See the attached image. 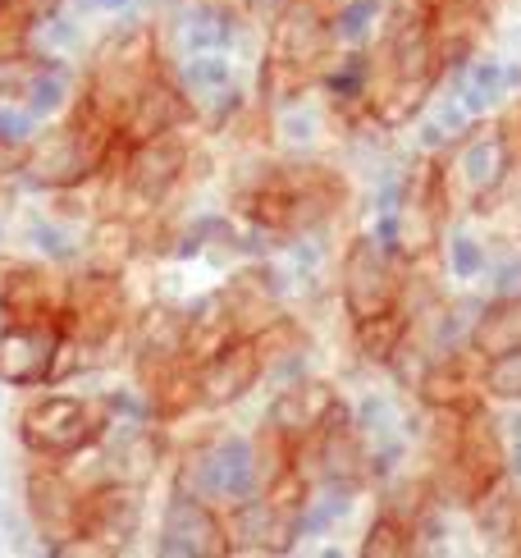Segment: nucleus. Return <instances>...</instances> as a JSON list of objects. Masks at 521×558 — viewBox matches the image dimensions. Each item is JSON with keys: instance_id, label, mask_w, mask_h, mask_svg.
<instances>
[{"instance_id": "f257e3e1", "label": "nucleus", "mask_w": 521, "mask_h": 558, "mask_svg": "<svg viewBox=\"0 0 521 558\" xmlns=\"http://www.w3.org/2000/svg\"><path fill=\"white\" fill-rule=\"evenodd\" d=\"M339 202H343V183L325 166H270L252 183H243L239 197H233V206L275 239L329 220Z\"/></svg>"}, {"instance_id": "f03ea898", "label": "nucleus", "mask_w": 521, "mask_h": 558, "mask_svg": "<svg viewBox=\"0 0 521 558\" xmlns=\"http://www.w3.org/2000/svg\"><path fill=\"white\" fill-rule=\"evenodd\" d=\"M114 137H120L114 124H106L97 110L83 106L69 129L37 137L33 156L23 160V174H28V183H37V189H78L83 179H92L110 160Z\"/></svg>"}, {"instance_id": "7ed1b4c3", "label": "nucleus", "mask_w": 521, "mask_h": 558, "mask_svg": "<svg viewBox=\"0 0 521 558\" xmlns=\"http://www.w3.org/2000/svg\"><path fill=\"white\" fill-rule=\"evenodd\" d=\"M439 472H444V495L462 508H476L485 495L499 490V481L508 472V445L494 430V422L481 416V408H471L462 416L458 445L448 449V458H439Z\"/></svg>"}, {"instance_id": "20e7f679", "label": "nucleus", "mask_w": 521, "mask_h": 558, "mask_svg": "<svg viewBox=\"0 0 521 558\" xmlns=\"http://www.w3.org/2000/svg\"><path fill=\"white\" fill-rule=\"evenodd\" d=\"M110 426V412L87 399H37L23 412V445L41 458H74L92 449Z\"/></svg>"}, {"instance_id": "39448f33", "label": "nucleus", "mask_w": 521, "mask_h": 558, "mask_svg": "<svg viewBox=\"0 0 521 558\" xmlns=\"http://www.w3.org/2000/svg\"><path fill=\"white\" fill-rule=\"evenodd\" d=\"M183 490L187 495H202V499H252L260 490V458L256 445L243 435H220L216 445L197 449L187 458V472H183Z\"/></svg>"}, {"instance_id": "423d86ee", "label": "nucleus", "mask_w": 521, "mask_h": 558, "mask_svg": "<svg viewBox=\"0 0 521 558\" xmlns=\"http://www.w3.org/2000/svg\"><path fill=\"white\" fill-rule=\"evenodd\" d=\"M398 270H393V252L380 247L375 239H358L343 257V307L352 320H371L389 307H398Z\"/></svg>"}, {"instance_id": "0eeeda50", "label": "nucleus", "mask_w": 521, "mask_h": 558, "mask_svg": "<svg viewBox=\"0 0 521 558\" xmlns=\"http://www.w3.org/2000/svg\"><path fill=\"white\" fill-rule=\"evenodd\" d=\"M329 41H335V33H329V19H325V10L316 5V0H289V5L275 14L266 60L312 74V64L325 60Z\"/></svg>"}, {"instance_id": "6e6552de", "label": "nucleus", "mask_w": 521, "mask_h": 558, "mask_svg": "<svg viewBox=\"0 0 521 558\" xmlns=\"http://www.w3.org/2000/svg\"><path fill=\"white\" fill-rule=\"evenodd\" d=\"M183 170H187V147L174 133H160V137H147V143L129 147L120 183L137 206H156L183 179Z\"/></svg>"}, {"instance_id": "1a4fd4ad", "label": "nucleus", "mask_w": 521, "mask_h": 558, "mask_svg": "<svg viewBox=\"0 0 521 558\" xmlns=\"http://www.w3.org/2000/svg\"><path fill=\"white\" fill-rule=\"evenodd\" d=\"M60 353V330L41 320H10L0 330V380L14 389H33L51 380Z\"/></svg>"}, {"instance_id": "9d476101", "label": "nucleus", "mask_w": 521, "mask_h": 558, "mask_svg": "<svg viewBox=\"0 0 521 558\" xmlns=\"http://www.w3.org/2000/svg\"><path fill=\"white\" fill-rule=\"evenodd\" d=\"M156 549L170 558H210V554H229V536H225V522L210 513V504L202 495L179 490L170 513H165Z\"/></svg>"}, {"instance_id": "9b49d317", "label": "nucleus", "mask_w": 521, "mask_h": 558, "mask_svg": "<svg viewBox=\"0 0 521 558\" xmlns=\"http://www.w3.org/2000/svg\"><path fill=\"white\" fill-rule=\"evenodd\" d=\"M260 371H266V362H260L256 343L252 339H233L229 348H220L216 357H206L197 366V393L206 408H225V403H239L243 393H252V385L260 380Z\"/></svg>"}, {"instance_id": "f8f14e48", "label": "nucleus", "mask_w": 521, "mask_h": 558, "mask_svg": "<svg viewBox=\"0 0 521 558\" xmlns=\"http://www.w3.org/2000/svg\"><path fill=\"white\" fill-rule=\"evenodd\" d=\"M187 114H193V106H187V92L174 87L170 78H152L147 87L133 97V106L124 110L120 120V137L133 147V143H147V137H160V133H174Z\"/></svg>"}, {"instance_id": "ddd939ff", "label": "nucleus", "mask_w": 521, "mask_h": 558, "mask_svg": "<svg viewBox=\"0 0 521 558\" xmlns=\"http://www.w3.org/2000/svg\"><path fill=\"white\" fill-rule=\"evenodd\" d=\"M335 408H339V393L329 389L325 380H302L293 389H283L279 399L270 403L266 426H275L283 439H293V445H298V439H312Z\"/></svg>"}, {"instance_id": "4468645a", "label": "nucleus", "mask_w": 521, "mask_h": 558, "mask_svg": "<svg viewBox=\"0 0 521 558\" xmlns=\"http://www.w3.org/2000/svg\"><path fill=\"white\" fill-rule=\"evenodd\" d=\"M508 170H512V143H508V129L504 124L476 133L462 147V156H458V179H462V189L476 197V202L499 189V183L508 179Z\"/></svg>"}, {"instance_id": "2eb2a0df", "label": "nucleus", "mask_w": 521, "mask_h": 558, "mask_svg": "<svg viewBox=\"0 0 521 558\" xmlns=\"http://www.w3.org/2000/svg\"><path fill=\"white\" fill-rule=\"evenodd\" d=\"M476 353H444L439 362H431L425 366V376H421V399L431 403V408H462V412H471L476 408V399L467 403V393H481V371H476V362H471Z\"/></svg>"}, {"instance_id": "dca6fc26", "label": "nucleus", "mask_w": 521, "mask_h": 558, "mask_svg": "<svg viewBox=\"0 0 521 558\" xmlns=\"http://www.w3.org/2000/svg\"><path fill=\"white\" fill-rule=\"evenodd\" d=\"M467 348L476 357H499L521 348V293H504L494 307L481 312V320H471Z\"/></svg>"}, {"instance_id": "f3484780", "label": "nucleus", "mask_w": 521, "mask_h": 558, "mask_svg": "<svg viewBox=\"0 0 521 558\" xmlns=\"http://www.w3.org/2000/svg\"><path fill=\"white\" fill-rule=\"evenodd\" d=\"M412 335V320L402 307H389L380 316H371V320H358V353L375 366H393L398 353H402V343H408Z\"/></svg>"}, {"instance_id": "a211bd4d", "label": "nucleus", "mask_w": 521, "mask_h": 558, "mask_svg": "<svg viewBox=\"0 0 521 558\" xmlns=\"http://www.w3.org/2000/svg\"><path fill=\"white\" fill-rule=\"evenodd\" d=\"M14 97L28 106L37 120H46V114H56L64 101H69V74L60 60H41V64H28V74L19 78Z\"/></svg>"}, {"instance_id": "6ab92c4d", "label": "nucleus", "mask_w": 521, "mask_h": 558, "mask_svg": "<svg viewBox=\"0 0 521 558\" xmlns=\"http://www.w3.org/2000/svg\"><path fill=\"white\" fill-rule=\"evenodd\" d=\"M239 33V19H233L225 5H197L183 14V46L187 51H225Z\"/></svg>"}, {"instance_id": "aec40b11", "label": "nucleus", "mask_w": 521, "mask_h": 558, "mask_svg": "<svg viewBox=\"0 0 521 558\" xmlns=\"http://www.w3.org/2000/svg\"><path fill=\"white\" fill-rule=\"evenodd\" d=\"M183 78V92H193V97H216L233 83V64L225 51H193L179 69Z\"/></svg>"}, {"instance_id": "412c9836", "label": "nucleus", "mask_w": 521, "mask_h": 558, "mask_svg": "<svg viewBox=\"0 0 521 558\" xmlns=\"http://www.w3.org/2000/svg\"><path fill=\"white\" fill-rule=\"evenodd\" d=\"M476 526H481V536L494 541V545H504V541H517L521 536V504L508 499V495H485L476 504Z\"/></svg>"}, {"instance_id": "4be33fe9", "label": "nucleus", "mask_w": 521, "mask_h": 558, "mask_svg": "<svg viewBox=\"0 0 521 558\" xmlns=\"http://www.w3.org/2000/svg\"><path fill=\"white\" fill-rule=\"evenodd\" d=\"M481 393L494 403H521V348L499 353V357H485Z\"/></svg>"}, {"instance_id": "5701e85b", "label": "nucleus", "mask_w": 521, "mask_h": 558, "mask_svg": "<svg viewBox=\"0 0 521 558\" xmlns=\"http://www.w3.org/2000/svg\"><path fill=\"white\" fill-rule=\"evenodd\" d=\"M37 129H41L37 114L23 106L14 92H0V143L5 147H28V143H37Z\"/></svg>"}, {"instance_id": "b1692460", "label": "nucleus", "mask_w": 521, "mask_h": 558, "mask_svg": "<svg viewBox=\"0 0 521 558\" xmlns=\"http://www.w3.org/2000/svg\"><path fill=\"white\" fill-rule=\"evenodd\" d=\"M375 19H380V0H343V10L329 19V33L348 46H362Z\"/></svg>"}, {"instance_id": "393cba45", "label": "nucleus", "mask_w": 521, "mask_h": 558, "mask_svg": "<svg viewBox=\"0 0 521 558\" xmlns=\"http://www.w3.org/2000/svg\"><path fill=\"white\" fill-rule=\"evenodd\" d=\"M421 513H425V485L416 481H393L389 490H385V518L402 522L416 536V526H421Z\"/></svg>"}, {"instance_id": "a878e982", "label": "nucleus", "mask_w": 521, "mask_h": 558, "mask_svg": "<svg viewBox=\"0 0 521 558\" xmlns=\"http://www.w3.org/2000/svg\"><path fill=\"white\" fill-rule=\"evenodd\" d=\"M412 531L408 526H402V522H393V518H375V526L366 531V545H362V554L366 558H375V554H385V558H393V554H408L412 545Z\"/></svg>"}, {"instance_id": "bb28decb", "label": "nucleus", "mask_w": 521, "mask_h": 558, "mask_svg": "<svg viewBox=\"0 0 521 558\" xmlns=\"http://www.w3.org/2000/svg\"><path fill=\"white\" fill-rule=\"evenodd\" d=\"M366 78H371L366 56H348L343 69H335V74L325 78V87L335 92L339 101H362V97H366Z\"/></svg>"}, {"instance_id": "cd10ccee", "label": "nucleus", "mask_w": 521, "mask_h": 558, "mask_svg": "<svg viewBox=\"0 0 521 558\" xmlns=\"http://www.w3.org/2000/svg\"><path fill=\"white\" fill-rule=\"evenodd\" d=\"M448 270H453V279L485 275V247L467 234H453V243H448Z\"/></svg>"}, {"instance_id": "c85d7f7f", "label": "nucleus", "mask_w": 521, "mask_h": 558, "mask_svg": "<svg viewBox=\"0 0 521 558\" xmlns=\"http://www.w3.org/2000/svg\"><path fill=\"white\" fill-rule=\"evenodd\" d=\"M28 243H33V247H41L46 257H56V262H69V257L78 252V247H74V239H69L60 225H46V220H37V225L28 229Z\"/></svg>"}, {"instance_id": "c756f323", "label": "nucleus", "mask_w": 521, "mask_h": 558, "mask_svg": "<svg viewBox=\"0 0 521 558\" xmlns=\"http://www.w3.org/2000/svg\"><path fill=\"white\" fill-rule=\"evenodd\" d=\"M467 87H476L481 97L499 101V92H504V64H499V60H485V64H476V69H471V78H467Z\"/></svg>"}, {"instance_id": "7c9ffc66", "label": "nucleus", "mask_w": 521, "mask_h": 558, "mask_svg": "<svg viewBox=\"0 0 521 558\" xmlns=\"http://www.w3.org/2000/svg\"><path fill=\"white\" fill-rule=\"evenodd\" d=\"M283 137L289 143H312V133H316V114H306V110H293V114H283Z\"/></svg>"}, {"instance_id": "2f4dec72", "label": "nucleus", "mask_w": 521, "mask_h": 558, "mask_svg": "<svg viewBox=\"0 0 521 558\" xmlns=\"http://www.w3.org/2000/svg\"><path fill=\"white\" fill-rule=\"evenodd\" d=\"M23 147H5L0 143V179H10L14 170H23V156H19Z\"/></svg>"}, {"instance_id": "473e14b6", "label": "nucleus", "mask_w": 521, "mask_h": 558, "mask_svg": "<svg viewBox=\"0 0 521 558\" xmlns=\"http://www.w3.org/2000/svg\"><path fill=\"white\" fill-rule=\"evenodd\" d=\"M521 289V262H512L504 275H499V293H517Z\"/></svg>"}, {"instance_id": "72a5a7b5", "label": "nucleus", "mask_w": 521, "mask_h": 558, "mask_svg": "<svg viewBox=\"0 0 521 558\" xmlns=\"http://www.w3.org/2000/svg\"><path fill=\"white\" fill-rule=\"evenodd\" d=\"M83 5H92V10H106V14H114V10H129L133 0H83Z\"/></svg>"}, {"instance_id": "f704fd0d", "label": "nucleus", "mask_w": 521, "mask_h": 558, "mask_svg": "<svg viewBox=\"0 0 521 558\" xmlns=\"http://www.w3.org/2000/svg\"><path fill=\"white\" fill-rule=\"evenodd\" d=\"M517 120H521V101H517Z\"/></svg>"}]
</instances>
